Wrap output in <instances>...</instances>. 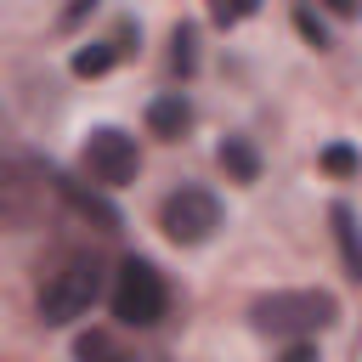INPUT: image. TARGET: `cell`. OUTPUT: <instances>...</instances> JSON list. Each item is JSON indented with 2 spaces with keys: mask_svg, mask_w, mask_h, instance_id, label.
<instances>
[{
  "mask_svg": "<svg viewBox=\"0 0 362 362\" xmlns=\"http://www.w3.org/2000/svg\"><path fill=\"white\" fill-rule=\"evenodd\" d=\"M107 305H113V317H119L124 328H153V322L170 311V288H164V277H158L153 260H136V255H130V260L119 266V277H113Z\"/></svg>",
  "mask_w": 362,
  "mask_h": 362,
  "instance_id": "3",
  "label": "cell"
},
{
  "mask_svg": "<svg viewBox=\"0 0 362 362\" xmlns=\"http://www.w3.org/2000/svg\"><path fill=\"white\" fill-rule=\"evenodd\" d=\"M85 170H90V181H102V187H124V181H136L141 153H136V141H130L124 130L102 124V130L85 136Z\"/></svg>",
  "mask_w": 362,
  "mask_h": 362,
  "instance_id": "5",
  "label": "cell"
},
{
  "mask_svg": "<svg viewBox=\"0 0 362 362\" xmlns=\"http://www.w3.org/2000/svg\"><path fill=\"white\" fill-rule=\"evenodd\" d=\"M119 51H124L119 40H96V45H79V51H74V74H79V79H90V74H107V68L119 62Z\"/></svg>",
  "mask_w": 362,
  "mask_h": 362,
  "instance_id": "9",
  "label": "cell"
},
{
  "mask_svg": "<svg viewBox=\"0 0 362 362\" xmlns=\"http://www.w3.org/2000/svg\"><path fill=\"white\" fill-rule=\"evenodd\" d=\"M96 294H102V266L90 255H68L40 283V317L45 322H74V317H85L96 305Z\"/></svg>",
  "mask_w": 362,
  "mask_h": 362,
  "instance_id": "2",
  "label": "cell"
},
{
  "mask_svg": "<svg viewBox=\"0 0 362 362\" xmlns=\"http://www.w3.org/2000/svg\"><path fill=\"white\" fill-rule=\"evenodd\" d=\"M170 45H175V51H170V62H175L181 74H192V68H198V28H192V23H181Z\"/></svg>",
  "mask_w": 362,
  "mask_h": 362,
  "instance_id": "11",
  "label": "cell"
},
{
  "mask_svg": "<svg viewBox=\"0 0 362 362\" xmlns=\"http://www.w3.org/2000/svg\"><path fill=\"white\" fill-rule=\"evenodd\" d=\"M260 0H209V11H215V23H243L249 11H255Z\"/></svg>",
  "mask_w": 362,
  "mask_h": 362,
  "instance_id": "13",
  "label": "cell"
},
{
  "mask_svg": "<svg viewBox=\"0 0 362 362\" xmlns=\"http://www.w3.org/2000/svg\"><path fill=\"white\" fill-rule=\"evenodd\" d=\"M147 124H153V136L175 141V136L192 124V107H187V96H181V90H175V96H158V102L147 107Z\"/></svg>",
  "mask_w": 362,
  "mask_h": 362,
  "instance_id": "7",
  "label": "cell"
},
{
  "mask_svg": "<svg viewBox=\"0 0 362 362\" xmlns=\"http://www.w3.org/2000/svg\"><path fill=\"white\" fill-rule=\"evenodd\" d=\"M334 317H339V305L322 288H277L249 305V322L260 334H322Z\"/></svg>",
  "mask_w": 362,
  "mask_h": 362,
  "instance_id": "1",
  "label": "cell"
},
{
  "mask_svg": "<svg viewBox=\"0 0 362 362\" xmlns=\"http://www.w3.org/2000/svg\"><path fill=\"white\" fill-rule=\"evenodd\" d=\"M328 11H339V17H356V0H322Z\"/></svg>",
  "mask_w": 362,
  "mask_h": 362,
  "instance_id": "17",
  "label": "cell"
},
{
  "mask_svg": "<svg viewBox=\"0 0 362 362\" xmlns=\"http://www.w3.org/2000/svg\"><path fill=\"white\" fill-rule=\"evenodd\" d=\"M102 351H107L102 334H85V339H79V356H102Z\"/></svg>",
  "mask_w": 362,
  "mask_h": 362,
  "instance_id": "16",
  "label": "cell"
},
{
  "mask_svg": "<svg viewBox=\"0 0 362 362\" xmlns=\"http://www.w3.org/2000/svg\"><path fill=\"white\" fill-rule=\"evenodd\" d=\"M294 23H300V34H305L311 45H328V28H322V23L311 17V6H300V11H294Z\"/></svg>",
  "mask_w": 362,
  "mask_h": 362,
  "instance_id": "14",
  "label": "cell"
},
{
  "mask_svg": "<svg viewBox=\"0 0 362 362\" xmlns=\"http://www.w3.org/2000/svg\"><path fill=\"white\" fill-rule=\"evenodd\" d=\"M221 170H232L238 181H255V175H260V158H255V147H249V141L226 136V141H221Z\"/></svg>",
  "mask_w": 362,
  "mask_h": 362,
  "instance_id": "10",
  "label": "cell"
},
{
  "mask_svg": "<svg viewBox=\"0 0 362 362\" xmlns=\"http://www.w3.org/2000/svg\"><path fill=\"white\" fill-rule=\"evenodd\" d=\"M328 221H334V238H339V249H345L351 277H362V232H356V215H351L345 204H334V209H328Z\"/></svg>",
  "mask_w": 362,
  "mask_h": 362,
  "instance_id": "8",
  "label": "cell"
},
{
  "mask_svg": "<svg viewBox=\"0 0 362 362\" xmlns=\"http://www.w3.org/2000/svg\"><path fill=\"white\" fill-rule=\"evenodd\" d=\"M85 11H96V0H68V11H62V28L85 23Z\"/></svg>",
  "mask_w": 362,
  "mask_h": 362,
  "instance_id": "15",
  "label": "cell"
},
{
  "mask_svg": "<svg viewBox=\"0 0 362 362\" xmlns=\"http://www.w3.org/2000/svg\"><path fill=\"white\" fill-rule=\"evenodd\" d=\"M356 164H362V158H356V153H351L345 141L322 147V170H328V175H356Z\"/></svg>",
  "mask_w": 362,
  "mask_h": 362,
  "instance_id": "12",
  "label": "cell"
},
{
  "mask_svg": "<svg viewBox=\"0 0 362 362\" xmlns=\"http://www.w3.org/2000/svg\"><path fill=\"white\" fill-rule=\"evenodd\" d=\"M158 226H164L170 243H204V238L221 226V204H215V192H204V187H181V192H170V198L158 204Z\"/></svg>",
  "mask_w": 362,
  "mask_h": 362,
  "instance_id": "4",
  "label": "cell"
},
{
  "mask_svg": "<svg viewBox=\"0 0 362 362\" xmlns=\"http://www.w3.org/2000/svg\"><path fill=\"white\" fill-rule=\"evenodd\" d=\"M34 204H40V192H34V175H23V170L0 164V226H17V221H28V215H34Z\"/></svg>",
  "mask_w": 362,
  "mask_h": 362,
  "instance_id": "6",
  "label": "cell"
}]
</instances>
